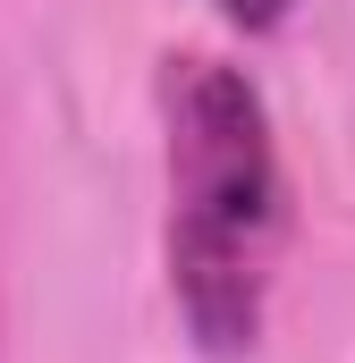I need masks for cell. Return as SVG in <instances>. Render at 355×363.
I'll list each match as a JSON object with an SVG mask.
<instances>
[{
  "label": "cell",
  "instance_id": "obj_2",
  "mask_svg": "<svg viewBox=\"0 0 355 363\" xmlns=\"http://www.w3.org/2000/svg\"><path fill=\"white\" fill-rule=\"evenodd\" d=\"M220 9H229L246 34H263V26H279V17H288V0H220Z\"/></svg>",
  "mask_w": 355,
  "mask_h": 363
},
{
  "label": "cell",
  "instance_id": "obj_1",
  "mask_svg": "<svg viewBox=\"0 0 355 363\" xmlns=\"http://www.w3.org/2000/svg\"><path fill=\"white\" fill-rule=\"evenodd\" d=\"M161 161H170V296L203 355L263 338L279 262V144L246 68L212 51L161 60Z\"/></svg>",
  "mask_w": 355,
  "mask_h": 363
}]
</instances>
